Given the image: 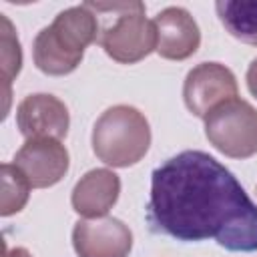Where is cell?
I'll return each instance as SVG.
<instances>
[{"label":"cell","mask_w":257,"mask_h":257,"mask_svg":"<svg viewBox=\"0 0 257 257\" xmlns=\"http://www.w3.org/2000/svg\"><path fill=\"white\" fill-rule=\"evenodd\" d=\"M147 221L155 233L183 243L213 239L227 251H257V205L203 151H183L153 171Z\"/></svg>","instance_id":"obj_1"},{"label":"cell","mask_w":257,"mask_h":257,"mask_svg":"<svg viewBox=\"0 0 257 257\" xmlns=\"http://www.w3.org/2000/svg\"><path fill=\"white\" fill-rule=\"evenodd\" d=\"M98 34L96 14L86 4L62 10L34 38L32 54L36 68L50 76L72 72L80 64L84 48L98 40Z\"/></svg>","instance_id":"obj_2"},{"label":"cell","mask_w":257,"mask_h":257,"mask_svg":"<svg viewBox=\"0 0 257 257\" xmlns=\"http://www.w3.org/2000/svg\"><path fill=\"white\" fill-rule=\"evenodd\" d=\"M151 147V126L145 114L128 104L106 108L92 126V151L110 167L139 163Z\"/></svg>","instance_id":"obj_3"},{"label":"cell","mask_w":257,"mask_h":257,"mask_svg":"<svg viewBox=\"0 0 257 257\" xmlns=\"http://www.w3.org/2000/svg\"><path fill=\"white\" fill-rule=\"evenodd\" d=\"M90 4L114 16V22L106 24L98 34L100 46L112 60L120 64H133L149 56L153 50H157L155 22L145 16L143 2L131 0V2H90Z\"/></svg>","instance_id":"obj_4"},{"label":"cell","mask_w":257,"mask_h":257,"mask_svg":"<svg viewBox=\"0 0 257 257\" xmlns=\"http://www.w3.org/2000/svg\"><path fill=\"white\" fill-rule=\"evenodd\" d=\"M205 137L231 159H249L257 153V108L247 100L231 98L205 116Z\"/></svg>","instance_id":"obj_5"},{"label":"cell","mask_w":257,"mask_h":257,"mask_svg":"<svg viewBox=\"0 0 257 257\" xmlns=\"http://www.w3.org/2000/svg\"><path fill=\"white\" fill-rule=\"evenodd\" d=\"M183 98L195 116L205 118L219 104L237 98V78L225 64L201 62L189 70L183 84Z\"/></svg>","instance_id":"obj_6"},{"label":"cell","mask_w":257,"mask_h":257,"mask_svg":"<svg viewBox=\"0 0 257 257\" xmlns=\"http://www.w3.org/2000/svg\"><path fill=\"white\" fill-rule=\"evenodd\" d=\"M72 247L78 257H128L133 233L114 217L82 219L72 229Z\"/></svg>","instance_id":"obj_7"},{"label":"cell","mask_w":257,"mask_h":257,"mask_svg":"<svg viewBox=\"0 0 257 257\" xmlns=\"http://www.w3.org/2000/svg\"><path fill=\"white\" fill-rule=\"evenodd\" d=\"M14 165L22 171L32 189H46L66 175L70 159L58 139H28L16 153Z\"/></svg>","instance_id":"obj_8"},{"label":"cell","mask_w":257,"mask_h":257,"mask_svg":"<svg viewBox=\"0 0 257 257\" xmlns=\"http://www.w3.org/2000/svg\"><path fill=\"white\" fill-rule=\"evenodd\" d=\"M16 124L28 139H64L70 116L66 104L54 94H30L16 108Z\"/></svg>","instance_id":"obj_9"},{"label":"cell","mask_w":257,"mask_h":257,"mask_svg":"<svg viewBox=\"0 0 257 257\" xmlns=\"http://www.w3.org/2000/svg\"><path fill=\"white\" fill-rule=\"evenodd\" d=\"M157 52L169 60H185L197 52L201 44V30L189 10L169 6L155 16Z\"/></svg>","instance_id":"obj_10"},{"label":"cell","mask_w":257,"mask_h":257,"mask_svg":"<svg viewBox=\"0 0 257 257\" xmlns=\"http://www.w3.org/2000/svg\"><path fill=\"white\" fill-rule=\"evenodd\" d=\"M120 193V179L108 169H92L72 189V209L84 219L106 217Z\"/></svg>","instance_id":"obj_11"},{"label":"cell","mask_w":257,"mask_h":257,"mask_svg":"<svg viewBox=\"0 0 257 257\" xmlns=\"http://www.w3.org/2000/svg\"><path fill=\"white\" fill-rule=\"evenodd\" d=\"M215 10L231 36L257 46V0H219Z\"/></svg>","instance_id":"obj_12"},{"label":"cell","mask_w":257,"mask_h":257,"mask_svg":"<svg viewBox=\"0 0 257 257\" xmlns=\"http://www.w3.org/2000/svg\"><path fill=\"white\" fill-rule=\"evenodd\" d=\"M0 58H2V80H4V116L8 112V104H10V82L18 76L20 68H22V50H20V42L16 36V30L12 26V22L8 20V16H0Z\"/></svg>","instance_id":"obj_13"},{"label":"cell","mask_w":257,"mask_h":257,"mask_svg":"<svg viewBox=\"0 0 257 257\" xmlns=\"http://www.w3.org/2000/svg\"><path fill=\"white\" fill-rule=\"evenodd\" d=\"M30 183L22 175V171L12 163L2 165V203H0V215L10 217L24 209L28 195H30Z\"/></svg>","instance_id":"obj_14"},{"label":"cell","mask_w":257,"mask_h":257,"mask_svg":"<svg viewBox=\"0 0 257 257\" xmlns=\"http://www.w3.org/2000/svg\"><path fill=\"white\" fill-rule=\"evenodd\" d=\"M247 86H249L251 94L257 98V58L251 60V64L247 68Z\"/></svg>","instance_id":"obj_15"},{"label":"cell","mask_w":257,"mask_h":257,"mask_svg":"<svg viewBox=\"0 0 257 257\" xmlns=\"http://www.w3.org/2000/svg\"><path fill=\"white\" fill-rule=\"evenodd\" d=\"M4 257H32L24 247H14L10 251H4Z\"/></svg>","instance_id":"obj_16"}]
</instances>
